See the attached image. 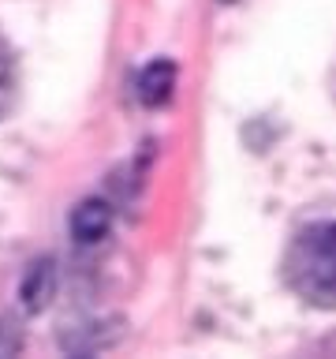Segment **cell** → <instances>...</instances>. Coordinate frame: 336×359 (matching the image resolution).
Here are the masks:
<instances>
[{"label":"cell","instance_id":"cell-1","mask_svg":"<svg viewBox=\"0 0 336 359\" xmlns=\"http://www.w3.org/2000/svg\"><path fill=\"white\" fill-rule=\"evenodd\" d=\"M288 280L314 307H332V224H307L288 251Z\"/></svg>","mask_w":336,"mask_h":359},{"label":"cell","instance_id":"cell-2","mask_svg":"<svg viewBox=\"0 0 336 359\" xmlns=\"http://www.w3.org/2000/svg\"><path fill=\"white\" fill-rule=\"evenodd\" d=\"M108 224H112V210L105 206V202L90 198L83 202V206H75L71 213V236L78 243H97L108 236Z\"/></svg>","mask_w":336,"mask_h":359},{"label":"cell","instance_id":"cell-3","mask_svg":"<svg viewBox=\"0 0 336 359\" xmlns=\"http://www.w3.org/2000/svg\"><path fill=\"white\" fill-rule=\"evenodd\" d=\"M172 86H176V67L168 64V60H153L146 72L139 75V97H142V105H164L168 97H172Z\"/></svg>","mask_w":336,"mask_h":359},{"label":"cell","instance_id":"cell-4","mask_svg":"<svg viewBox=\"0 0 336 359\" xmlns=\"http://www.w3.org/2000/svg\"><path fill=\"white\" fill-rule=\"evenodd\" d=\"M52 292V266L49 262H34V269L27 273V285H22V299H27L30 311H41L49 303Z\"/></svg>","mask_w":336,"mask_h":359},{"label":"cell","instance_id":"cell-5","mask_svg":"<svg viewBox=\"0 0 336 359\" xmlns=\"http://www.w3.org/2000/svg\"><path fill=\"white\" fill-rule=\"evenodd\" d=\"M11 94H15V72H11V56L4 53V45H0V116L8 112Z\"/></svg>","mask_w":336,"mask_h":359}]
</instances>
